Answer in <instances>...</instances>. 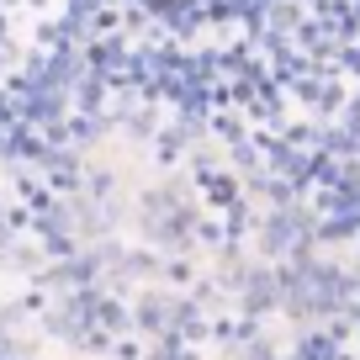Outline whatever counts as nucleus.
Returning a JSON list of instances; mask_svg holds the SVG:
<instances>
[]
</instances>
